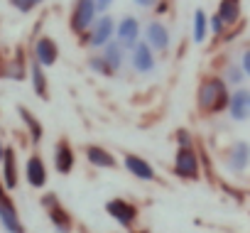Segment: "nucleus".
I'll return each mask as SVG.
<instances>
[{
	"instance_id": "obj_1",
	"label": "nucleus",
	"mask_w": 250,
	"mask_h": 233,
	"mask_svg": "<svg viewBox=\"0 0 250 233\" xmlns=\"http://www.w3.org/2000/svg\"><path fill=\"white\" fill-rule=\"evenodd\" d=\"M228 101H230V86L221 74L201 76L196 88V108L201 115H216L221 110H228Z\"/></svg>"
},
{
	"instance_id": "obj_2",
	"label": "nucleus",
	"mask_w": 250,
	"mask_h": 233,
	"mask_svg": "<svg viewBox=\"0 0 250 233\" xmlns=\"http://www.w3.org/2000/svg\"><path fill=\"white\" fill-rule=\"evenodd\" d=\"M174 174L184 182H196L201 177V160H199V152L196 148H177L174 152Z\"/></svg>"
},
{
	"instance_id": "obj_3",
	"label": "nucleus",
	"mask_w": 250,
	"mask_h": 233,
	"mask_svg": "<svg viewBox=\"0 0 250 233\" xmlns=\"http://www.w3.org/2000/svg\"><path fill=\"white\" fill-rule=\"evenodd\" d=\"M98 18V8H96V0H74L71 5V15H69V27L74 35H86L91 30V25Z\"/></svg>"
},
{
	"instance_id": "obj_4",
	"label": "nucleus",
	"mask_w": 250,
	"mask_h": 233,
	"mask_svg": "<svg viewBox=\"0 0 250 233\" xmlns=\"http://www.w3.org/2000/svg\"><path fill=\"white\" fill-rule=\"evenodd\" d=\"M115 25H118V22H115L108 13H105V15H98L96 22L91 25V30L83 35V40H86L83 44H88L91 49L101 52L110 40H115Z\"/></svg>"
},
{
	"instance_id": "obj_5",
	"label": "nucleus",
	"mask_w": 250,
	"mask_h": 233,
	"mask_svg": "<svg viewBox=\"0 0 250 233\" xmlns=\"http://www.w3.org/2000/svg\"><path fill=\"white\" fill-rule=\"evenodd\" d=\"M105 213H108L113 221H118L123 228H133V226L138 223L140 209H138L133 201H128V199L115 196V199H108V201H105Z\"/></svg>"
},
{
	"instance_id": "obj_6",
	"label": "nucleus",
	"mask_w": 250,
	"mask_h": 233,
	"mask_svg": "<svg viewBox=\"0 0 250 233\" xmlns=\"http://www.w3.org/2000/svg\"><path fill=\"white\" fill-rule=\"evenodd\" d=\"M128 64H130V69H133L135 74L147 76V74H152V71L157 69V52H155L145 40H140V42L130 49V59H128Z\"/></svg>"
},
{
	"instance_id": "obj_7",
	"label": "nucleus",
	"mask_w": 250,
	"mask_h": 233,
	"mask_svg": "<svg viewBox=\"0 0 250 233\" xmlns=\"http://www.w3.org/2000/svg\"><path fill=\"white\" fill-rule=\"evenodd\" d=\"M143 40L157 52V54H165L172 44V32L169 27L162 22V20H150L145 27H143Z\"/></svg>"
},
{
	"instance_id": "obj_8",
	"label": "nucleus",
	"mask_w": 250,
	"mask_h": 233,
	"mask_svg": "<svg viewBox=\"0 0 250 233\" xmlns=\"http://www.w3.org/2000/svg\"><path fill=\"white\" fill-rule=\"evenodd\" d=\"M115 40L125 47V49H133L140 40H143V27H140V20L135 15H123L115 25Z\"/></svg>"
},
{
	"instance_id": "obj_9",
	"label": "nucleus",
	"mask_w": 250,
	"mask_h": 233,
	"mask_svg": "<svg viewBox=\"0 0 250 233\" xmlns=\"http://www.w3.org/2000/svg\"><path fill=\"white\" fill-rule=\"evenodd\" d=\"M5 189H8L5 184H0V223H3V228L8 233H25L22 221H20V213H18V209H15V204L8 196Z\"/></svg>"
},
{
	"instance_id": "obj_10",
	"label": "nucleus",
	"mask_w": 250,
	"mask_h": 233,
	"mask_svg": "<svg viewBox=\"0 0 250 233\" xmlns=\"http://www.w3.org/2000/svg\"><path fill=\"white\" fill-rule=\"evenodd\" d=\"M228 115H230V121H235V123L250 121V88L248 86H238V88L230 91Z\"/></svg>"
},
{
	"instance_id": "obj_11",
	"label": "nucleus",
	"mask_w": 250,
	"mask_h": 233,
	"mask_svg": "<svg viewBox=\"0 0 250 233\" xmlns=\"http://www.w3.org/2000/svg\"><path fill=\"white\" fill-rule=\"evenodd\" d=\"M123 165H125V169H128L135 179H140V182H155V179H157L155 167H152L145 157H140V155H135V152H125V155H123Z\"/></svg>"
},
{
	"instance_id": "obj_12",
	"label": "nucleus",
	"mask_w": 250,
	"mask_h": 233,
	"mask_svg": "<svg viewBox=\"0 0 250 233\" xmlns=\"http://www.w3.org/2000/svg\"><path fill=\"white\" fill-rule=\"evenodd\" d=\"M226 165H228V169L235 172V174L245 172L248 165H250V143H248V140H235V143H230L228 155H226Z\"/></svg>"
},
{
	"instance_id": "obj_13",
	"label": "nucleus",
	"mask_w": 250,
	"mask_h": 233,
	"mask_svg": "<svg viewBox=\"0 0 250 233\" xmlns=\"http://www.w3.org/2000/svg\"><path fill=\"white\" fill-rule=\"evenodd\" d=\"M35 59H37L44 69L54 66V64L59 62V44H57L49 35L37 37V42H35Z\"/></svg>"
},
{
	"instance_id": "obj_14",
	"label": "nucleus",
	"mask_w": 250,
	"mask_h": 233,
	"mask_svg": "<svg viewBox=\"0 0 250 233\" xmlns=\"http://www.w3.org/2000/svg\"><path fill=\"white\" fill-rule=\"evenodd\" d=\"M101 54L105 57V62L110 64V69H113V74H118L125 64H128V59H130V52L125 49L118 40H110L103 49H101Z\"/></svg>"
},
{
	"instance_id": "obj_15",
	"label": "nucleus",
	"mask_w": 250,
	"mask_h": 233,
	"mask_svg": "<svg viewBox=\"0 0 250 233\" xmlns=\"http://www.w3.org/2000/svg\"><path fill=\"white\" fill-rule=\"evenodd\" d=\"M83 155H86L88 165H93V167H98V169H115V167H118L115 155H113L110 150L101 148V145H86Z\"/></svg>"
},
{
	"instance_id": "obj_16",
	"label": "nucleus",
	"mask_w": 250,
	"mask_h": 233,
	"mask_svg": "<svg viewBox=\"0 0 250 233\" xmlns=\"http://www.w3.org/2000/svg\"><path fill=\"white\" fill-rule=\"evenodd\" d=\"M76 165V155L69 145V140H59L57 148H54V167L59 174H69Z\"/></svg>"
},
{
	"instance_id": "obj_17",
	"label": "nucleus",
	"mask_w": 250,
	"mask_h": 233,
	"mask_svg": "<svg viewBox=\"0 0 250 233\" xmlns=\"http://www.w3.org/2000/svg\"><path fill=\"white\" fill-rule=\"evenodd\" d=\"M25 177H27V184L35 189H42L47 184V167L40 155H30V160L25 165Z\"/></svg>"
},
{
	"instance_id": "obj_18",
	"label": "nucleus",
	"mask_w": 250,
	"mask_h": 233,
	"mask_svg": "<svg viewBox=\"0 0 250 233\" xmlns=\"http://www.w3.org/2000/svg\"><path fill=\"white\" fill-rule=\"evenodd\" d=\"M30 79H32V91H35L42 101H47V98H49V84H47L44 66H42L37 59L30 62Z\"/></svg>"
},
{
	"instance_id": "obj_19",
	"label": "nucleus",
	"mask_w": 250,
	"mask_h": 233,
	"mask_svg": "<svg viewBox=\"0 0 250 233\" xmlns=\"http://www.w3.org/2000/svg\"><path fill=\"white\" fill-rule=\"evenodd\" d=\"M208 13L204 8H196L194 10V22H191V40L194 44H204L206 37H208Z\"/></svg>"
},
{
	"instance_id": "obj_20",
	"label": "nucleus",
	"mask_w": 250,
	"mask_h": 233,
	"mask_svg": "<svg viewBox=\"0 0 250 233\" xmlns=\"http://www.w3.org/2000/svg\"><path fill=\"white\" fill-rule=\"evenodd\" d=\"M3 184L8 189L18 187V155L13 148L5 150V160H3Z\"/></svg>"
},
{
	"instance_id": "obj_21",
	"label": "nucleus",
	"mask_w": 250,
	"mask_h": 233,
	"mask_svg": "<svg viewBox=\"0 0 250 233\" xmlns=\"http://www.w3.org/2000/svg\"><path fill=\"white\" fill-rule=\"evenodd\" d=\"M221 76L226 79V84L230 86V88H238V86H243L245 84V71H243V66H240V62H228L226 66H223V71H221Z\"/></svg>"
},
{
	"instance_id": "obj_22",
	"label": "nucleus",
	"mask_w": 250,
	"mask_h": 233,
	"mask_svg": "<svg viewBox=\"0 0 250 233\" xmlns=\"http://www.w3.org/2000/svg\"><path fill=\"white\" fill-rule=\"evenodd\" d=\"M216 13L226 20L228 27H233V25L240 20V0H221Z\"/></svg>"
},
{
	"instance_id": "obj_23",
	"label": "nucleus",
	"mask_w": 250,
	"mask_h": 233,
	"mask_svg": "<svg viewBox=\"0 0 250 233\" xmlns=\"http://www.w3.org/2000/svg\"><path fill=\"white\" fill-rule=\"evenodd\" d=\"M18 113H20V118H22V123H25V128L30 130V138H32V143H40L42 140V135H44V128H42V123L35 118V115L25 108V106H20L18 108Z\"/></svg>"
},
{
	"instance_id": "obj_24",
	"label": "nucleus",
	"mask_w": 250,
	"mask_h": 233,
	"mask_svg": "<svg viewBox=\"0 0 250 233\" xmlns=\"http://www.w3.org/2000/svg\"><path fill=\"white\" fill-rule=\"evenodd\" d=\"M49 221H52V226L59 233H71V216H69V211L62 204H57L54 209H49Z\"/></svg>"
},
{
	"instance_id": "obj_25",
	"label": "nucleus",
	"mask_w": 250,
	"mask_h": 233,
	"mask_svg": "<svg viewBox=\"0 0 250 233\" xmlns=\"http://www.w3.org/2000/svg\"><path fill=\"white\" fill-rule=\"evenodd\" d=\"M88 69H91V71H96V74H101V76H115V74H113V69H110V64L105 62V57H103L101 52L88 57Z\"/></svg>"
},
{
	"instance_id": "obj_26",
	"label": "nucleus",
	"mask_w": 250,
	"mask_h": 233,
	"mask_svg": "<svg viewBox=\"0 0 250 233\" xmlns=\"http://www.w3.org/2000/svg\"><path fill=\"white\" fill-rule=\"evenodd\" d=\"M208 30H211L213 37H223L226 30H228V25H226V20L218 13H213V15H208Z\"/></svg>"
},
{
	"instance_id": "obj_27",
	"label": "nucleus",
	"mask_w": 250,
	"mask_h": 233,
	"mask_svg": "<svg viewBox=\"0 0 250 233\" xmlns=\"http://www.w3.org/2000/svg\"><path fill=\"white\" fill-rule=\"evenodd\" d=\"M10 5L20 13H32L37 8V0H10Z\"/></svg>"
},
{
	"instance_id": "obj_28",
	"label": "nucleus",
	"mask_w": 250,
	"mask_h": 233,
	"mask_svg": "<svg viewBox=\"0 0 250 233\" xmlns=\"http://www.w3.org/2000/svg\"><path fill=\"white\" fill-rule=\"evenodd\" d=\"M177 143H179V148H191L194 145V140H191V135H189L187 128H179L177 130Z\"/></svg>"
},
{
	"instance_id": "obj_29",
	"label": "nucleus",
	"mask_w": 250,
	"mask_h": 233,
	"mask_svg": "<svg viewBox=\"0 0 250 233\" xmlns=\"http://www.w3.org/2000/svg\"><path fill=\"white\" fill-rule=\"evenodd\" d=\"M240 66H243L245 76L250 79V47H245V49H243V54H240Z\"/></svg>"
},
{
	"instance_id": "obj_30",
	"label": "nucleus",
	"mask_w": 250,
	"mask_h": 233,
	"mask_svg": "<svg viewBox=\"0 0 250 233\" xmlns=\"http://www.w3.org/2000/svg\"><path fill=\"white\" fill-rule=\"evenodd\" d=\"M115 3V0H96V8H98V15H105L110 10V5Z\"/></svg>"
},
{
	"instance_id": "obj_31",
	"label": "nucleus",
	"mask_w": 250,
	"mask_h": 233,
	"mask_svg": "<svg viewBox=\"0 0 250 233\" xmlns=\"http://www.w3.org/2000/svg\"><path fill=\"white\" fill-rule=\"evenodd\" d=\"M133 3H135L138 8H143V10H150V8H155L157 3H162V0H133Z\"/></svg>"
},
{
	"instance_id": "obj_32",
	"label": "nucleus",
	"mask_w": 250,
	"mask_h": 233,
	"mask_svg": "<svg viewBox=\"0 0 250 233\" xmlns=\"http://www.w3.org/2000/svg\"><path fill=\"white\" fill-rule=\"evenodd\" d=\"M5 150H8V148H3V143H0V162L5 160Z\"/></svg>"
},
{
	"instance_id": "obj_33",
	"label": "nucleus",
	"mask_w": 250,
	"mask_h": 233,
	"mask_svg": "<svg viewBox=\"0 0 250 233\" xmlns=\"http://www.w3.org/2000/svg\"><path fill=\"white\" fill-rule=\"evenodd\" d=\"M133 233H147V231H133Z\"/></svg>"
}]
</instances>
